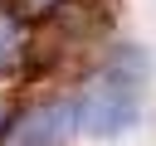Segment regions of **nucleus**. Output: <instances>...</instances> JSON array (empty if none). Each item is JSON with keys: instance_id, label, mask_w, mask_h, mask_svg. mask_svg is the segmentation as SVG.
I'll list each match as a JSON object with an SVG mask.
<instances>
[{"instance_id": "obj_2", "label": "nucleus", "mask_w": 156, "mask_h": 146, "mask_svg": "<svg viewBox=\"0 0 156 146\" xmlns=\"http://www.w3.org/2000/svg\"><path fill=\"white\" fill-rule=\"evenodd\" d=\"M68 102H39L0 131V146H63L68 141Z\"/></svg>"}, {"instance_id": "obj_3", "label": "nucleus", "mask_w": 156, "mask_h": 146, "mask_svg": "<svg viewBox=\"0 0 156 146\" xmlns=\"http://www.w3.org/2000/svg\"><path fill=\"white\" fill-rule=\"evenodd\" d=\"M20 54H24V29H20V19L0 5V73H5V68H15V63H20Z\"/></svg>"}, {"instance_id": "obj_1", "label": "nucleus", "mask_w": 156, "mask_h": 146, "mask_svg": "<svg viewBox=\"0 0 156 146\" xmlns=\"http://www.w3.org/2000/svg\"><path fill=\"white\" fill-rule=\"evenodd\" d=\"M141 58L132 49H117V58H107L83 88H78V102H73V122L93 136H117L136 122L141 112Z\"/></svg>"}, {"instance_id": "obj_4", "label": "nucleus", "mask_w": 156, "mask_h": 146, "mask_svg": "<svg viewBox=\"0 0 156 146\" xmlns=\"http://www.w3.org/2000/svg\"><path fill=\"white\" fill-rule=\"evenodd\" d=\"M15 5H20L24 15H49V10L58 5V0H15Z\"/></svg>"}, {"instance_id": "obj_5", "label": "nucleus", "mask_w": 156, "mask_h": 146, "mask_svg": "<svg viewBox=\"0 0 156 146\" xmlns=\"http://www.w3.org/2000/svg\"><path fill=\"white\" fill-rule=\"evenodd\" d=\"M5 127H10V117H5V102H0V131H5Z\"/></svg>"}]
</instances>
